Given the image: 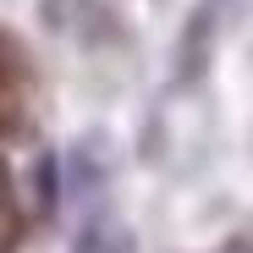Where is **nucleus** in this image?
<instances>
[{
    "mask_svg": "<svg viewBox=\"0 0 253 253\" xmlns=\"http://www.w3.org/2000/svg\"><path fill=\"white\" fill-rule=\"evenodd\" d=\"M72 253H132V237H126L105 209H94V215L83 220V231L72 237Z\"/></svg>",
    "mask_w": 253,
    "mask_h": 253,
    "instance_id": "f03ea898",
    "label": "nucleus"
},
{
    "mask_svg": "<svg viewBox=\"0 0 253 253\" xmlns=\"http://www.w3.org/2000/svg\"><path fill=\"white\" fill-rule=\"evenodd\" d=\"M209 28H215V11H193L187 33H182V44H176V61H171V77L182 83V88H193V83L204 77V61H209Z\"/></svg>",
    "mask_w": 253,
    "mask_h": 253,
    "instance_id": "f257e3e1",
    "label": "nucleus"
}]
</instances>
